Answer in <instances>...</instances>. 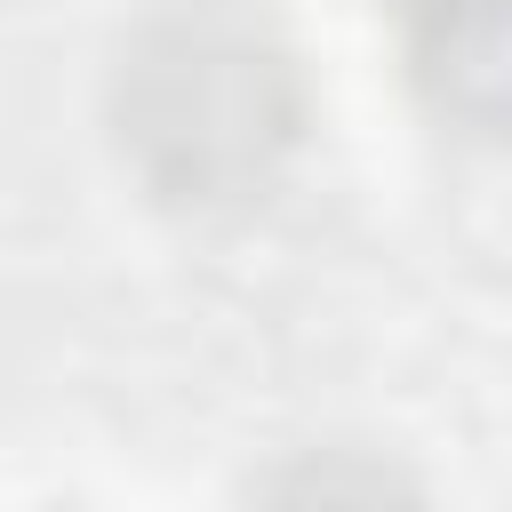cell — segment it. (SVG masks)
<instances>
[{
	"label": "cell",
	"instance_id": "obj_1",
	"mask_svg": "<svg viewBox=\"0 0 512 512\" xmlns=\"http://www.w3.org/2000/svg\"><path fill=\"white\" fill-rule=\"evenodd\" d=\"M264 512H408L384 496V472H360V464H304L296 480L272 488Z\"/></svg>",
	"mask_w": 512,
	"mask_h": 512
}]
</instances>
